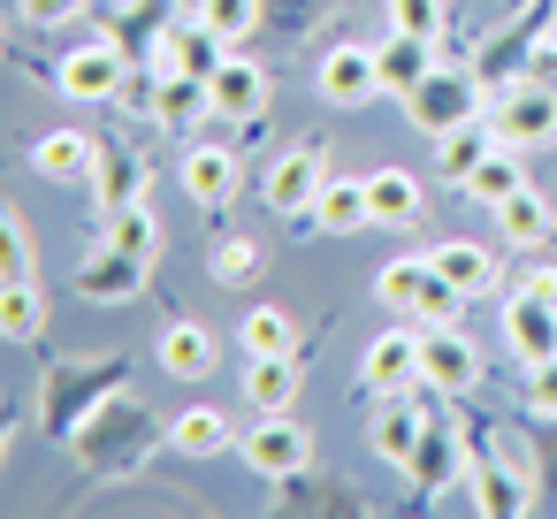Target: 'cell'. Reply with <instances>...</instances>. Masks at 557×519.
I'll return each instance as SVG.
<instances>
[{"label": "cell", "mask_w": 557, "mask_h": 519, "mask_svg": "<svg viewBox=\"0 0 557 519\" xmlns=\"http://www.w3.org/2000/svg\"><path fill=\"white\" fill-rule=\"evenodd\" d=\"M527 405H534L542 420H557V359H542V367H527Z\"/></svg>", "instance_id": "d590c367"}, {"label": "cell", "mask_w": 557, "mask_h": 519, "mask_svg": "<svg viewBox=\"0 0 557 519\" xmlns=\"http://www.w3.org/2000/svg\"><path fill=\"white\" fill-rule=\"evenodd\" d=\"M374 62H382V92H412L428 70H435V39H412V32H389L382 47H374Z\"/></svg>", "instance_id": "ffe728a7"}, {"label": "cell", "mask_w": 557, "mask_h": 519, "mask_svg": "<svg viewBox=\"0 0 557 519\" xmlns=\"http://www.w3.org/2000/svg\"><path fill=\"white\" fill-rule=\"evenodd\" d=\"M298 390H306V367H298V351L245 359V397H252V412H298Z\"/></svg>", "instance_id": "5bb4252c"}, {"label": "cell", "mask_w": 557, "mask_h": 519, "mask_svg": "<svg viewBox=\"0 0 557 519\" xmlns=\"http://www.w3.org/2000/svg\"><path fill=\"white\" fill-rule=\"evenodd\" d=\"M359 382H367L374 397L412 390V382H420V329H382V336L367 344V359H359Z\"/></svg>", "instance_id": "8fae6325"}, {"label": "cell", "mask_w": 557, "mask_h": 519, "mask_svg": "<svg viewBox=\"0 0 557 519\" xmlns=\"http://www.w3.org/2000/svg\"><path fill=\"white\" fill-rule=\"evenodd\" d=\"M488 214H496L504 245H549V230H557V207H549L534 184H519V191H511V199H496Z\"/></svg>", "instance_id": "ac0fdd59"}, {"label": "cell", "mask_w": 557, "mask_h": 519, "mask_svg": "<svg viewBox=\"0 0 557 519\" xmlns=\"http://www.w3.org/2000/svg\"><path fill=\"white\" fill-rule=\"evenodd\" d=\"M504 344H511V359L519 367H542V359H557V298H542L534 283L504 306Z\"/></svg>", "instance_id": "30bf717a"}, {"label": "cell", "mask_w": 557, "mask_h": 519, "mask_svg": "<svg viewBox=\"0 0 557 519\" xmlns=\"http://www.w3.org/2000/svg\"><path fill=\"white\" fill-rule=\"evenodd\" d=\"M428 260H435V268H443V275H450V283L466 291V298L496 291V252H488V245H473V237H443V245H435Z\"/></svg>", "instance_id": "603a6c76"}, {"label": "cell", "mask_w": 557, "mask_h": 519, "mask_svg": "<svg viewBox=\"0 0 557 519\" xmlns=\"http://www.w3.org/2000/svg\"><path fill=\"white\" fill-rule=\"evenodd\" d=\"M92 176H100V199H108V207L138 199V161H131V153H108V146H100V169H92Z\"/></svg>", "instance_id": "e575fe53"}, {"label": "cell", "mask_w": 557, "mask_h": 519, "mask_svg": "<svg viewBox=\"0 0 557 519\" xmlns=\"http://www.w3.org/2000/svg\"><path fill=\"white\" fill-rule=\"evenodd\" d=\"M519 184H527V161H519V146H504V138H496V146H488V161L466 176V199L496 207V199H511Z\"/></svg>", "instance_id": "d4e9b609"}, {"label": "cell", "mask_w": 557, "mask_h": 519, "mask_svg": "<svg viewBox=\"0 0 557 519\" xmlns=\"http://www.w3.org/2000/svg\"><path fill=\"white\" fill-rule=\"evenodd\" d=\"M405 473H412L420 489H443V481H450V435H443L435 420H428V443L412 450V466H405Z\"/></svg>", "instance_id": "836d02e7"}, {"label": "cell", "mask_w": 557, "mask_h": 519, "mask_svg": "<svg viewBox=\"0 0 557 519\" xmlns=\"http://www.w3.org/2000/svg\"><path fill=\"white\" fill-rule=\"evenodd\" d=\"M153 62H161V70H184V77H214V70L230 62V39H222V32L191 9V16H176V24H161Z\"/></svg>", "instance_id": "52a82bcc"}, {"label": "cell", "mask_w": 557, "mask_h": 519, "mask_svg": "<svg viewBox=\"0 0 557 519\" xmlns=\"http://www.w3.org/2000/svg\"><path fill=\"white\" fill-rule=\"evenodd\" d=\"M420 382H428L435 397H466V390L481 382V351L458 336V321H428V329H420Z\"/></svg>", "instance_id": "5b68a950"}, {"label": "cell", "mask_w": 557, "mask_h": 519, "mask_svg": "<svg viewBox=\"0 0 557 519\" xmlns=\"http://www.w3.org/2000/svg\"><path fill=\"white\" fill-rule=\"evenodd\" d=\"M488 146H496V123L481 131V115H473V123H458V131H443V138H435V169H443V184H458V191H466V176L488 161Z\"/></svg>", "instance_id": "7402d4cb"}, {"label": "cell", "mask_w": 557, "mask_h": 519, "mask_svg": "<svg viewBox=\"0 0 557 519\" xmlns=\"http://www.w3.org/2000/svg\"><path fill=\"white\" fill-rule=\"evenodd\" d=\"M153 359H161V367H169L176 382H199V374L214 367V336H207V321H184V313H176V321L161 329Z\"/></svg>", "instance_id": "d6986e66"}, {"label": "cell", "mask_w": 557, "mask_h": 519, "mask_svg": "<svg viewBox=\"0 0 557 519\" xmlns=\"http://www.w3.org/2000/svg\"><path fill=\"white\" fill-rule=\"evenodd\" d=\"M313 85H321L329 108H367V100H382V62H374V47L344 39V47L321 54V77Z\"/></svg>", "instance_id": "ba28073f"}, {"label": "cell", "mask_w": 557, "mask_h": 519, "mask_svg": "<svg viewBox=\"0 0 557 519\" xmlns=\"http://www.w3.org/2000/svg\"><path fill=\"white\" fill-rule=\"evenodd\" d=\"M428 443V405L420 397H382L374 405V450L389 466H412V450Z\"/></svg>", "instance_id": "9a60e30c"}, {"label": "cell", "mask_w": 557, "mask_h": 519, "mask_svg": "<svg viewBox=\"0 0 557 519\" xmlns=\"http://www.w3.org/2000/svg\"><path fill=\"white\" fill-rule=\"evenodd\" d=\"M176 176H184V199H199V207L237 199V153H230V146H191Z\"/></svg>", "instance_id": "e0dca14e"}, {"label": "cell", "mask_w": 557, "mask_h": 519, "mask_svg": "<svg viewBox=\"0 0 557 519\" xmlns=\"http://www.w3.org/2000/svg\"><path fill=\"white\" fill-rule=\"evenodd\" d=\"M77 9H85V0H16V16H24V24H70Z\"/></svg>", "instance_id": "8d00e7d4"}, {"label": "cell", "mask_w": 557, "mask_h": 519, "mask_svg": "<svg viewBox=\"0 0 557 519\" xmlns=\"http://www.w3.org/2000/svg\"><path fill=\"white\" fill-rule=\"evenodd\" d=\"M496 138L519 146V153H527V146H549V138H557V77L542 85V77L527 70V85H511L504 108H496Z\"/></svg>", "instance_id": "8992f818"}, {"label": "cell", "mask_w": 557, "mask_h": 519, "mask_svg": "<svg viewBox=\"0 0 557 519\" xmlns=\"http://www.w3.org/2000/svg\"><path fill=\"white\" fill-rule=\"evenodd\" d=\"M32 169H39L47 184H77V176L100 169V138H92V131H47V138L32 146Z\"/></svg>", "instance_id": "2e32d148"}, {"label": "cell", "mask_w": 557, "mask_h": 519, "mask_svg": "<svg viewBox=\"0 0 557 519\" xmlns=\"http://www.w3.org/2000/svg\"><path fill=\"white\" fill-rule=\"evenodd\" d=\"M0 275H9V283H16V275H32V237H24V222H16V214H9V260H0Z\"/></svg>", "instance_id": "74e56055"}, {"label": "cell", "mask_w": 557, "mask_h": 519, "mask_svg": "<svg viewBox=\"0 0 557 519\" xmlns=\"http://www.w3.org/2000/svg\"><path fill=\"white\" fill-rule=\"evenodd\" d=\"M237 450H245V466H252L260 481H298V473L313 466V428H306L298 412H260Z\"/></svg>", "instance_id": "7a4b0ae2"}, {"label": "cell", "mask_w": 557, "mask_h": 519, "mask_svg": "<svg viewBox=\"0 0 557 519\" xmlns=\"http://www.w3.org/2000/svg\"><path fill=\"white\" fill-rule=\"evenodd\" d=\"M207 92H214V115H230V123H260V115H268V70H260L252 54H237V47H230V62L207 77Z\"/></svg>", "instance_id": "7c38bea8"}, {"label": "cell", "mask_w": 557, "mask_h": 519, "mask_svg": "<svg viewBox=\"0 0 557 519\" xmlns=\"http://www.w3.org/2000/svg\"><path fill=\"white\" fill-rule=\"evenodd\" d=\"M39 321H47L39 283H32V275H16L9 291H0V336H9V344H24V336H39Z\"/></svg>", "instance_id": "f546056e"}, {"label": "cell", "mask_w": 557, "mask_h": 519, "mask_svg": "<svg viewBox=\"0 0 557 519\" xmlns=\"http://www.w3.org/2000/svg\"><path fill=\"white\" fill-rule=\"evenodd\" d=\"M527 283H534V291H542V298H557V268H534V275H527Z\"/></svg>", "instance_id": "ab89813d"}, {"label": "cell", "mask_w": 557, "mask_h": 519, "mask_svg": "<svg viewBox=\"0 0 557 519\" xmlns=\"http://www.w3.org/2000/svg\"><path fill=\"white\" fill-rule=\"evenodd\" d=\"M389 32H412V39H435L443 47V0H389Z\"/></svg>", "instance_id": "1f68e13d"}, {"label": "cell", "mask_w": 557, "mask_h": 519, "mask_svg": "<svg viewBox=\"0 0 557 519\" xmlns=\"http://www.w3.org/2000/svg\"><path fill=\"white\" fill-rule=\"evenodd\" d=\"M374 298L389 306V313H412V321H458V306H466V291L428 260V252H405V260H382V275H374Z\"/></svg>", "instance_id": "6da1fadb"}, {"label": "cell", "mask_w": 557, "mask_h": 519, "mask_svg": "<svg viewBox=\"0 0 557 519\" xmlns=\"http://www.w3.org/2000/svg\"><path fill=\"white\" fill-rule=\"evenodd\" d=\"M138 283H146V260H131V252H115V245H108V252H92V268L77 275V291H85V298H131Z\"/></svg>", "instance_id": "4316f807"}, {"label": "cell", "mask_w": 557, "mask_h": 519, "mask_svg": "<svg viewBox=\"0 0 557 519\" xmlns=\"http://www.w3.org/2000/svg\"><path fill=\"white\" fill-rule=\"evenodd\" d=\"M405 115H412L428 138H443V131H458V123H473V115H481V92H473V77H466V70H443V62H435V70L405 92Z\"/></svg>", "instance_id": "277c9868"}, {"label": "cell", "mask_w": 557, "mask_h": 519, "mask_svg": "<svg viewBox=\"0 0 557 519\" xmlns=\"http://www.w3.org/2000/svg\"><path fill=\"white\" fill-rule=\"evenodd\" d=\"M108 245H115V252H131V260H153V252H161V230H153L146 199H123V207H108Z\"/></svg>", "instance_id": "83f0119b"}, {"label": "cell", "mask_w": 557, "mask_h": 519, "mask_svg": "<svg viewBox=\"0 0 557 519\" xmlns=\"http://www.w3.org/2000/svg\"><path fill=\"white\" fill-rule=\"evenodd\" d=\"M199 115H214V92H207V77H184V70H161V85H153V123H199Z\"/></svg>", "instance_id": "cb8c5ba5"}, {"label": "cell", "mask_w": 557, "mask_h": 519, "mask_svg": "<svg viewBox=\"0 0 557 519\" xmlns=\"http://www.w3.org/2000/svg\"><path fill=\"white\" fill-rule=\"evenodd\" d=\"M321 184H329V146H298V153H283V161L260 176V199H268L275 214H313Z\"/></svg>", "instance_id": "9c48e42d"}, {"label": "cell", "mask_w": 557, "mask_h": 519, "mask_svg": "<svg viewBox=\"0 0 557 519\" xmlns=\"http://www.w3.org/2000/svg\"><path fill=\"white\" fill-rule=\"evenodd\" d=\"M534 77H557V32H549V47L534 54Z\"/></svg>", "instance_id": "f35d334b"}, {"label": "cell", "mask_w": 557, "mask_h": 519, "mask_svg": "<svg viewBox=\"0 0 557 519\" xmlns=\"http://www.w3.org/2000/svg\"><path fill=\"white\" fill-rule=\"evenodd\" d=\"M306 222H313V230H329V237H359V230H374V199H367V184H359V176H329Z\"/></svg>", "instance_id": "4fadbf2b"}, {"label": "cell", "mask_w": 557, "mask_h": 519, "mask_svg": "<svg viewBox=\"0 0 557 519\" xmlns=\"http://www.w3.org/2000/svg\"><path fill=\"white\" fill-rule=\"evenodd\" d=\"M367 199H374V230H412L428 214V199H420V184L405 169H374L367 176Z\"/></svg>", "instance_id": "44dd1931"}, {"label": "cell", "mask_w": 557, "mask_h": 519, "mask_svg": "<svg viewBox=\"0 0 557 519\" xmlns=\"http://www.w3.org/2000/svg\"><path fill=\"white\" fill-rule=\"evenodd\" d=\"M199 16H207L230 47H245V39L260 32V0H199Z\"/></svg>", "instance_id": "4dcf8cb0"}, {"label": "cell", "mask_w": 557, "mask_h": 519, "mask_svg": "<svg viewBox=\"0 0 557 519\" xmlns=\"http://www.w3.org/2000/svg\"><path fill=\"white\" fill-rule=\"evenodd\" d=\"M237 344H245V359H275V351H298V321H290L283 306H252V313L237 321Z\"/></svg>", "instance_id": "484cf974"}, {"label": "cell", "mask_w": 557, "mask_h": 519, "mask_svg": "<svg viewBox=\"0 0 557 519\" xmlns=\"http://www.w3.org/2000/svg\"><path fill=\"white\" fill-rule=\"evenodd\" d=\"M123 85H131V62H123V47H115V39H92V47L62 54V70H54V92H62V100H77V108L123 100Z\"/></svg>", "instance_id": "3957f363"}, {"label": "cell", "mask_w": 557, "mask_h": 519, "mask_svg": "<svg viewBox=\"0 0 557 519\" xmlns=\"http://www.w3.org/2000/svg\"><path fill=\"white\" fill-rule=\"evenodd\" d=\"M207 268H214V283H230V291H237V283H252V275H260V252H252V237H222Z\"/></svg>", "instance_id": "d6a6232c"}, {"label": "cell", "mask_w": 557, "mask_h": 519, "mask_svg": "<svg viewBox=\"0 0 557 519\" xmlns=\"http://www.w3.org/2000/svg\"><path fill=\"white\" fill-rule=\"evenodd\" d=\"M169 443H176L184 458H214V450H230V420H222L214 405H191V412H176Z\"/></svg>", "instance_id": "f1b7e54d"}]
</instances>
